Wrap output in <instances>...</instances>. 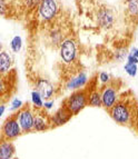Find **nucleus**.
Returning a JSON list of instances; mask_svg holds the SVG:
<instances>
[{
    "label": "nucleus",
    "instance_id": "6ab92c4d",
    "mask_svg": "<svg viewBox=\"0 0 138 159\" xmlns=\"http://www.w3.org/2000/svg\"><path fill=\"white\" fill-rule=\"evenodd\" d=\"M10 48L13 52H19L22 48V39L20 36H15L10 41Z\"/></svg>",
    "mask_w": 138,
    "mask_h": 159
},
{
    "label": "nucleus",
    "instance_id": "f8f14e48",
    "mask_svg": "<svg viewBox=\"0 0 138 159\" xmlns=\"http://www.w3.org/2000/svg\"><path fill=\"white\" fill-rule=\"evenodd\" d=\"M50 127V121H49V116L43 114V112H37L34 114V130L41 133L45 130L49 129Z\"/></svg>",
    "mask_w": 138,
    "mask_h": 159
},
{
    "label": "nucleus",
    "instance_id": "412c9836",
    "mask_svg": "<svg viewBox=\"0 0 138 159\" xmlns=\"http://www.w3.org/2000/svg\"><path fill=\"white\" fill-rule=\"evenodd\" d=\"M126 74L129 76V77H136L138 72V66L136 64H130V62H126L125 66H124Z\"/></svg>",
    "mask_w": 138,
    "mask_h": 159
},
{
    "label": "nucleus",
    "instance_id": "b1692460",
    "mask_svg": "<svg viewBox=\"0 0 138 159\" xmlns=\"http://www.w3.org/2000/svg\"><path fill=\"white\" fill-rule=\"evenodd\" d=\"M98 80L101 84V86L104 87V86L108 85L109 82L112 81V77H110V75L107 74V72L101 71V72H99V75H98Z\"/></svg>",
    "mask_w": 138,
    "mask_h": 159
},
{
    "label": "nucleus",
    "instance_id": "c756f323",
    "mask_svg": "<svg viewBox=\"0 0 138 159\" xmlns=\"http://www.w3.org/2000/svg\"><path fill=\"white\" fill-rule=\"evenodd\" d=\"M1 51H2V45L0 43V52H1Z\"/></svg>",
    "mask_w": 138,
    "mask_h": 159
},
{
    "label": "nucleus",
    "instance_id": "0eeeda50",
    "mask_svg": "<svg viewBox=\"0 0 138 159\" xmlns=\"http://www.w3.org/2000/svg\"><path fill=\"white\" fill-rule=\"evenodd\" d=\"M38 12L43 20L47 22L53 21L58 12V6L56 0H40L38 5Z\"/></svg>",
    "mask_w": 138,
    "mask_h": 159
},
{
    "label": "nucleus",
    "instance_id": "bb28decb",
    "mask_svg": "<svg viewBox=\"0 0 138 159\" xmlns=\"http://www.w3.org/2000/svg\"><path fill=\"white\" fill-rule=\"evenodd\" d=\"M22 1H24L25 6L30 9L34 8V7L39 5V2H40V0H22Z\"/></svg>",
    "mask_w": 138,
    "mask_h": 159
},
{
    "label": "nucleus",
    "instance_id": "ddd939ff",
    "mask_svg": "<svg viewBox=\"0 0 138 159\" xmlns=\"http://www.w3.org/2000/svg\"><path fill=\"white\" fill-rule=\"evenodd\" d=\"M16 148L11 141L1 139L0 141V159H15Z\"/></svg>",
    "mask_w": 138,
    "mask_h": 159
},
{
    "label": "nucleus",
    "instance_id": "9b49d317",
    "mask_svg": "<svg viewBox=\"0 0 138 159\" xmlns=\"http://www.w3.org/2000/svg\"><path fill=\"white\" fill-rule=\"evenodd\" d=\"M87 75H86V72L81 71L76 75V76H74V77H71L67 81L66 88L69 90H79V89H82V87H85L87 85Z\"/></svg>",
    "mask_w": 138,
    "mask_h": 159
},
{
    "label": "nucleus",
    "instance_id": "5701e85b",
    "mask_svg": "<svg viewBox=\"0 0 138 159\" xmlns=\"http://www.w3.org/2000/svg\"><path fill=\"white\" fill-rule=\"evenodd\" d=\"M127 62L130 64H138V48H133L127 55Z\"/></svg>",
    "mask_w": 138,
    "mask_h": 159
},
{
    "label": "nucleus",
    "instance_id": "aec40b11",
    "mask_svg": "<svg viewBox=\"0 0 138 159\" xmlns=\"http://www.w3.org/2000/svg\"><path fill=\"white\" fill-rule=\"evenodd\" d=\"M126 6L131 16H138V0H126Z\"/></svg>",
    "mask_w": 138,
    "mask_h": 159
},
{
    "label": "nucleus",
    "instance_id": "1a4fd4ad",
    "mask_svg": "<svg viewBox=\"0 0 138 159\" xmlns=\"http://www.w3.org/2000/svg\"><path fill=\"white\" fill-rule=\"evenodd\" d=\"M34 90L37 91L41 98L45 100H50L55 93V87L48 79L38 78L34 82Z\"/></svg>",
    "mask_w": 138,
    "mask_h": 159
},
{
    "label": "nucleus",
    "instance_id": "20e7f679",
    "mask_svg": "<svg viewBox=\"0 0 138 159\" xmlns=\"http://www.w3.org/2000/svg\"><path fill=\"white\" fill-rule=\"evenodd\" d=\"M59 55L62 62L66 65L74 64L78 56L77 43L72 38H66V39L59 46Z\"/></svg>",
    "mask_w": 138,
    "mask_h": 159
},
{
    "label": "nucleus",
    "instance_id": "6e6552de",
    "mask_svg": "<svg viewBox=\"0 0 138 159\" xmlns=\"http://www.w3.org/2000/svg\"><path fill=\"white\" fill-rule=\"evenodd\" d=\"M96 22L101 29H112L115 24V16L108 7H100L96 11Z\"/></svg>",
    "mask_w": 138,
    "mask_h": 159
},
{
    "label": "nucleus",
    "instance_id": "4be33fe9",
    "mask_svg": "<svg viewBox=\"0 0 138 159\" xmlns=\"http://www.w3.org/2000/svg\"><path fill=\"white\" fill-rule=\"evenodd\" d=\"M127 49L124 47H120V48H117L116 50H115L114 52V56H115V59H116L118 62H120V61H122L124 59L127 58Z\"/></svg>",
    "mask_w": 138,
    "mask_h": 159
},
{
    "label": "nucleus",
    "instance_id": "393cba45",
    "mask_svg": "<svg viewBox=\"0 0 138 159\" xmlns=\"http://www.w3.org/2000/svg\"><path fill=\"white\" fill-rule=\"evenodd\" d=\"M24 107V101L19 98H13L10 103V110L12 111H19Z\"/></svg>",
    "mask_w": 138,
    "mask_h": 159
},
{
    "label": "nucleus",
    "instance_id": "dca6fc26",
    "mask_svg": "<svg viewBox=\"0 0 138 159\" xmlns=\"http://www.w3.org/2000/svg\"><path fill=\"white\" fill-rule=\"evenodd\" d=\"M88 106L101 107V96L98 89H91L88 91Z\"/></svg>",
    "mask_w": 138,
    "mask_h": 159
},
{
    "label": "nucleus",
    "instance_id": "a211bd4d",
    "mask_svg": "<svg viewBox=\"0 0 138 159\" xmlns=\"http://www.w3.org/2000/svg\"><path fill=\"white\" fill-rule=\"evenodd\" d=\"M31 103L36 109H43L44 107V99L36 90L31 91Z\"/></svg>",
    "mask_w": 138,
    "mask_h": 159
},
{
    "label": "nucleus",
    "instance_id": "f257e3e1",
    "mask_svg": "<svg viewBox=\"0 0 138 159\" xmlns=\"http://www.w3.org/2000/svg\"><path fill=\"white\" fill-rule=\"evenodd\" d=\"M64 106L71 114V116L78 115L88 106V89L82 88L79 90H75L65 100Z\"/></svg>",
    "mask_w": 138,
    "mask_h": 159
},
{
    "label": "nucleus",
    "instance_id": "c85d7f7f",
    "mask_svg": "<svg viewBox=\"0 0 138 159\" xmlns=\"http://www.w3.org/2000/svg\"><path fill=\"white\" fill-rule=\"evenodd\" d=\"M5 111H6V106L5 105H0V117H2V115L5 114Z\"/></svg>",
    "mask_w": 138,
    "mask_h": 159
},
{
    "label": "nucleus",
    "instance_id": "2eb2a0df",
    "mask_svg": "<svg viewBox=\"0 0 138 159\" xmlns=\"http://www.w3.org/2000/svg\"><path fill=\"white\" fill-rule=\"evenodd\" d=\"M64 36V32L61 31L60 28H51L49 34H48L49 41H50V43L53 47H59L60 46V43L66 39Z\"/></svg>",
    "mask_w": 138,
    "mask_h": 159
},
{
    "label": "nucleus",
    "instance_id": "7ed1b4c3",
    "mask_svg": "<svg viewBox=\"0 0 138 159\" xmlns=\"http://www.w3.org/2000/svg\"><path fill=\"white\" fill-rule=\"evenodd\" d=\"M22 135V130L17 120L16 115H11L3 121L1 126V137L5 140L12 141Z\"/></svg>",
    "mask_w": 138,
    "mask_h": 159
},
{
    "label": "nucleus",
    "instance_id": "f03ea898",
    "mask_svg": "<svg viewBox=\"0 0 138 159\" xmlns=\"http://www.w3.org/2000/svg\"><path fill=\"white\" fill-rule=\"evenodd\" d=\"M108 111L112 119L118 125L127 126L133 120L131 107L129 106V103L124 100H118Z\"/></svg>",
    "mask_w": 138,
    "mask_h": 159
},
{
    "label": "nucleus",
    "instance_id": "a878e982",
    "mask_svg": "<svg viewBox=\"0 0 138 159\" xmlns=\"http://www.w3.org/2000/svg\"><path fill=\"white\" fill-rule=\"evenodd\" d=\"M8 11V3L6 0H0V16H6Z\"/></svg>",
    "mask_w": 138,
    "mask_h": 159
},
{
    "label": "nucleus",
    "instance_id": "f3484780",
    "mask_svg": "<svg viewBox=\"0 0 138 159\" xmlns=\"http://www.w3.org/2000/svg\"><path fill=\"white\" fill-rule=\"evenodd\" d=\"M10 79L8 78V75L2 76L0 75V98L5 96L10 89Z\"/></svg>",
    "mask_w": 138,
    "mask_h": 159
},
{
    "label": "nucleus",
    "instance_id": "cd10ccee",
    "mask_svg": "<svg viewBox=\"0 0 138 159\" xmlns=\"http://www.w3.org/2000/svg\"><path fill=\"white\" fill-rule=\"evenodd\" d=\"M53 108V100H45L43 109H45V110L49 111V110H51Z\"/></svg>",
    "mask_w": 138,
    "mask_h": 159
},
{
    "label": "nucleus",
    "instance_id": "4468645a",
    "mask_svg": "<svg viewBox=\"0 0 138 159\" xmlns=\"http://www.w3.org/2000/svg\"><path fill=\"white\" fill-rule=\"evenodd\" d=\"M12 67V58L7 51L0 52V75L6 76L8 75Z\"/></svg>",
    "mask_w": 138,
    "mask_h": 159
},
{
    "label": "nucleus",
    "instance_id": "423d86ee",
    "mask_svg": "<svg viewBox=\"0 0 138 159\" xmlns=\"http://www.w3.org/2000/svg\"><path fill=\"white\" fill-rule=\"evenodd\" d=\"M17 120L22 130V134L31 133L34 130V112L31 110L30 107H22L16 114Z\"/></svg>",
    "mask_w": 138,
    "mask_h": 159
},
{
    "label": "nucleus",
    "instance_id": "9d476101",
    "mask_svg": "<svg viewBox=\"0 0 138 159\" xmlns=\"http://www.w3.org/2000/svg\"><path fill=\"white\" fill-rule=\"evenodd\" d=\"M71 114L67 110L65 106L60 107L53 115L49 117L50 121V127H60V126L66 125L69 120L71 119Z\"/></svg>",
    "mask_w": 138,
    "mask_h": 159
},
{
    "label": "nucleus",
    "instance_id": "39448f33",
    "mask_svg": "<svg viewBox=\"0 0 138 159\" xmlns=\"http://www.w3.org/2000/svg\"><path fill=\"white\" fill-rule=\"evenodd\" d=\"M101 96V107L109 110L114 106L117 101L119 100V96H118V88L114 85V81H110L108 85L104 86L100 91Z\"/></svg>",
    "mask_w": 138,
    "mask_h": 159
}]
</instances>
